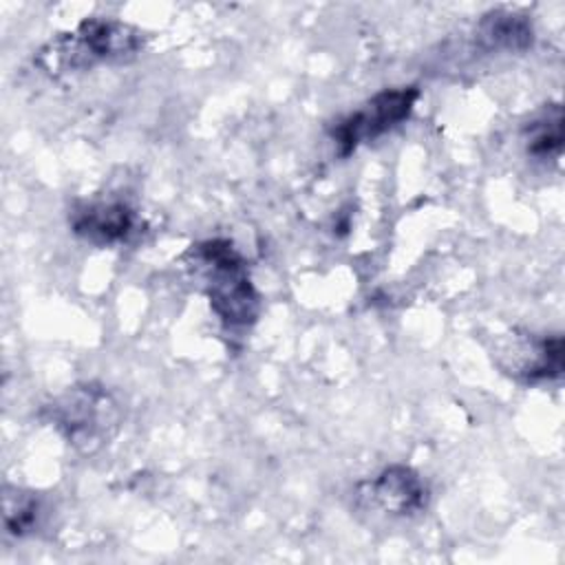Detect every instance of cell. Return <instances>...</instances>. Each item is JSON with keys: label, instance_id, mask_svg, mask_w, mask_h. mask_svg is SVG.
<instances>
[{"label": "cell", "instance_id": "7a4b0ae2", "mask_svg": "<svg viewBox=\"0 0 565 565\" xmlns=\"http://www.w3.org/2000/svg\"><path fill=\"white\" fill-rule=\"evenodd\" d=\"M146 44V33L128 22L113 18H88L73 33L51 38L38 53V64L53 73L90 68L97 62L132 60Z\"/></svg>", "mask_w": 565, "mask_h": 565}, {"label": "cell", "instance_id": "ba28073f", "mask_svg": "<svg viewBox=\"0 0 565 565\" xmlns=\"http://www.w3.org/2000/svg\"><path fill=\"white\" fill-rule=\"evenodd\" d=\"M527 154L536 159L556 157L563 148V108L561 104H547L530 119L523 130Z\"/></svg>", "mask_w": 565, "mask_h": 565}, {"label": "cell", "instance_id": "5b68a950", "mask_svg": "<svg viewBox=\"0 0 565 565\" xmlns=\"http://www.w3.org/2000/svg\"><path fill=\"white\" fill-rule=\"evenodd\" d=\"M360 497L391 516H413L426 508L428 488L413 468L395 463L360 483Z\"/></svg>", "mask_w": 565, "mask_h": 565}, {"label": "cell", "instance_id": "3957f363", "mask_svg": "<svg viewBox=\"0 0 565 565\" xmlns=\"http://www.w3.org/2000/svg\"><path fill=\"white\" fill-rule=\"evenodd\" d=\"M49 422L79 452L99 450L119 426V406L113 395L95 384H75L46 406Z\"/></svg>", "mask_w": 565, "mask_h": 565}, {"label": "cell", "instance_id": "9c48e42d", "mask_svg": "<svg viewBox=\"0 0 565 565\" xmlns=\"http://www.w3.org/2000/svg\"><path fill=\"white\" fill-rule=\"evenodd\" d=\"M42 516V503L40 497L31 490L7 486L2 492V519L4 527L13 536L31 534Z\"/></svg>", "mask_w": 565, "mask_h": 565}, {"label": "cell", "instance_id": "6da1fadb", "mask_svg": "<svg viewBox=\"0 0 565 565\" xmlns=\"http://www.w3.org/2000/svg\"><path fill=\"white\" fill-rule=\"evenodd\" d=\"M190 269L201 280L212 311L227 327H249L260 313V296L245 258L232 241L210 238L188 252Z\"/></svg>", "mask_w": 565, "mask_h": 565}, {"label": "cell", "instance_id": "52a82bcc", "mask_svg": "<svg viewBox=\"0 0 565 565\" xmlns=\"http://www.w3.org/2000/svg\"><path fill=\"white\" fill-rule=\"evenodd\" d=\"M477 40L486 51L521 53L534 42V26L516 11H490L477 24Z\"/></svg>", "mask_w": 565, "mask_h": 565}, {"label": "cell", "instance_id": "277c9868", "mask_svg": "<svg viewBox=\"0 0 565 565\" xmlns=\"http://www.w3.org/2000/svg\"><path fill=\"white\" fill-rule=\"evenodd\" d=\"M419 99L417 86L386 88L373 95L362 108L347 115L331 130V139L340 157H349L358 146L377 139L411 117Z\"/></svg>", "mask_w": 565, "mask_h": 565}, {"label": "cell", "instance_id": "8992f818", "mask_svg": "<svg viewBox=\"0 0 565 565\" xmlns=\"http://www.w3.org/2000/svg\"><path fill=\"white\" fill-rule=\"evenodd\" d=\"M135 212L119 201L88 203L73 214V232L95 245H115L135 232Z\"/></svg>", "mask_w": 565, "mask_h": 565}]
</instances>
